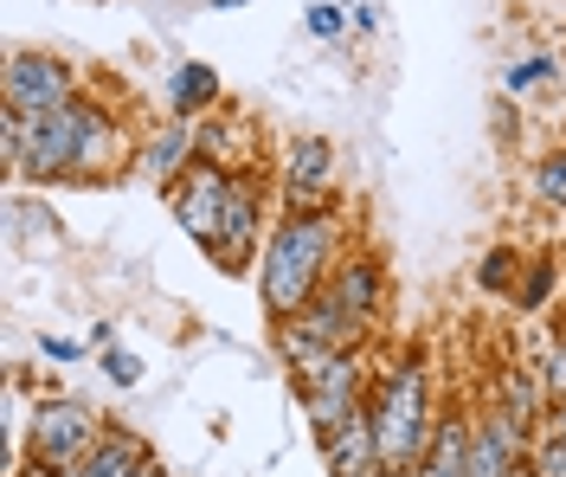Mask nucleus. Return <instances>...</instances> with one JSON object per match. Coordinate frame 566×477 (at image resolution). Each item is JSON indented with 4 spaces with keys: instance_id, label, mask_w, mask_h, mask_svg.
<instances>
[{
    "instance_id": "f257e3e1",
    "label": "nucleus",
    "mask_w": 566,
    "mask_h": 477,
    "mask_svg": "<svg viewBox=\"0 0 566 477\" xmlns=\"http://www.w3.org/2000/svg\"><path fill=\"white\" fill-rule=\"evenodd\" d=\"M342 258V214H283L258 252V297L271 310V323L303 317V303L328 284Z\"/></svg>"
},
{
    "instance_id": "f03ea898",
    "label": "nucleus",
    "mask_w": 566,
    "mask_h": 477,
    "mask_svg": "<svg viewBox=\"0 0 566 477\" xmlns=\"http://www.w3.org/2000/svg\"><path fill=\"white\" fill-rule=\"evenodd\" d=\"M367 419H374V439H380V465H387V471H419L424 452H431V433H438L431 381H424L419 355L387 362L380 374H374Z\"/></svg>"
},
{
    "instance_id": "7ed1b4c3",
    "label": "nucleus",
    "mask_w": 566,
    "mask_h": 477,
    "mask_svg": "<svg viewBox=\"0 0 566 477\" xmlns=\"http://www.w3.org/2000/svg\"><path fill=\"white\" fill-rule=\"evenodd\" d=\"M109 433V419L77 394H45L27 419V458L45 465H77L84 452H97V439Z\"/></svg>"
},
{
    "instance_id": "20e7f679",
    "label": "nucleus",
    "mask_w": 566,
    "mask_h": 477,
    "mask_svg": "<svg viewBox=\"0 0 566 477\" xmlns=\"http://www.w3.org/2000/svg\"><path fill=\"white\" fill-rule=\"evenodd\" d=\"M97 111V97L84 91L77 104L52 116H27V136H20V168L13 175H27V182H65L77 175V148H84V123Z\"/></svg>"
},
{
    "instance_id": "39448f33",
    "label": "nucleus",
    "mask_w": 566,
    "mask_h": 477,
    "mask_svg": "<svg viewBox=\"0 0 566 477\" xmlns=\"http://www.w3.org/2000/svg\"><path fill=\"white\" fill-rule=\"evenodd\" d=\"M84 91H77V72H71L59 52H13L7 59V72H0V104L20 116H52L77 104Z\"/></svg>"
},
{
    "instance_id": "423d86ee",
    "label": "nucleus",
    "mask_w": 566,
    "mask_h": 477,
    "mask_svg": "<svg viewBox=\"0 0 566 477\" xmlns=\"http://www.w3.org/2000/svg\"><path fill=\"white\" fill-rule=\"evenodd\" d=\"M258 239H271V232H264V182L251 168V175H232V200H226V220H219V239L207 246V258L219 271H245Z\"/></svg>"
},
{
    "instance_id": "0eeeda50",
    "label": "nucleus",
    "mask_w": 566,
    "mask_h": 477,
    "mask_svg": "<svg viewBox=\"0 0 566 477\" xmlns=\"http://www.w3.org/2000/svg\"><path fill=\"white\" fill-rule=\"evenodd\" d=\"M168 194V207H175V220L200 239V252H207L212 239H219V220H226V200H232V175L226 168H207V162H193L175 187H161Z\"/></svg>"
},
{
    "instance_id": "6e6552de",
    "label": "nucleus",
    "mask_w": 566,
    "mask_h": 477,
    "mask_svg": "<svg viewBox=\"0 0 566 477\" xmlns=\"http://www.w3.org/2000/svg\"><path fill=\"white\" fill-rule=\"evenodd\" d=\"M322 291L335 297L360 330H374V323L387 317V265H380L374 252H342Z\"/></svg>"
},
{
    "instance_id": "1a4fd4ad",
    "label": "nucleus",
    "mask_w": 566,
    "mask_h": 477,
    "mask_svg": "<svg viewBox=\"0 0 566 477\" xmlns=\"http://www.w3.org/2000/svg\"><path fill=\"white\" fill-rule=\"evenodd\" d=\"M522 465H528V433L502 406H483L470 419V471L463 477H515Z\"/></svg>"
},
{
    "instance_id": "9d476101",
    "label": "nucleus",
    "mask_w": 566,
    "mask_h": 477,
    "mask_svg": "<svg viewBox=\"0 0 566 477\" xmlns=\"http://www.w3.org/2000/svg\"><path fill=\"white\" fill-rule=\"evenodd\" d=\"M193 162L226 168V175H245L251 162H258V129H251V116L226 111V116L193 123Z\"/></svg>"
},
{
    "instance_id": "9b49d317",
    "label": "nucleus",
    "mask_w": 566,
    "mask_h": 477,
    "mask_svg": "<svg viewBox=\"0 0 566 477\" xmlns=\"http://www.w3.org/2000/svg\"><path fill=\"white\" fill-rule=\"evenodd\" d=\"M322 465H328V477H380L387 465H380V439H374V419L360 413V419H348V426H335V433H322L316 439Z\"/></svg>"
},
{
    "instance_id": "f8f14e48",
    "label": "nucleus",
    "mask_w": 566,
    "mask_h": 477,
    "mask_svg": "<svg viewBox=\"0 0 566 477\" xmlns=\"http://www.w3.org/2000/svg\"><path fill=\"white\" fill-rule=\"evenodd\" d=\"M136 168L142 175H155L161 187H175L187 168H193V123H161L155 136H142V148H136Z\"/></svg>"
},
{
    "instance_id": "ddd939ff",
    "label": "nucleus",
    "mask_w": 566,
    "mask_h": 477,
    "mask_svg": "<svg viewBox=\"0 0 566 477\" xmlns=\"http://www.w3.org/2000/svg\"><path fill=\"white\" fill-rule=\"evenodd\" d=\"M290 330H296V335H310L316 349H335V355H342V349H360V342H367V330H360V323H354V317H348V310H342V303H335L328 291L310 297V303H303V317H290Z\"/></svg>"
},
{
    "instance_id": "4468645a",
    "label": "nucleus",
    "mask_w": 566,
    "mask_h": 477,
    "mask_svg": "<svg viewBox=\"0 0 566 477\" xmlns=\"http://www.w3.org/2000/svg\"><path fill=\"white\" fill-rule=\"evenodd\" d=\"M148 465V439L129 433V426H109L97 452H84L77 465H65V477H136Z\"/></svg>"
},
{
    "instance_id": "2eb2a0df",
    "label": "nucleus",
    "mask_w": 566,
    "mask_h": 477,
    "mask_svg": "<svg viewBox=\"0 0 566 477\" xmlns=\"http://www.w3.org/2000/svg\"><path fill=\"white\" fill-rule=\"evenodd\" d=\"M219 72L212 65H200V59H187V65H175V77H168V116L175 123H207L212 111H219Z\"/></svg>"
},
{
    "instance_id": "dca6fc26",
    "label": "nucleus",
    "mask_w": 566,
    "mask_h": 477,
    "mask_svg": "<svg viewBox=\"0 0 566 477\" xmlns=\"http://www.w3.org/2000/svg\"><path fill=\"white\" fill-rule=\"evenodd\" d=\"M283 187L328 194L335 187V143L328 136H296V143L283 148Z\"/></svg>"
},
{
    "instance_id": "f3484780",
    "label": "nucleus",
    "mask_w": 566,
    "mask_h": 477,
    "mask_svg": "<svg viewBox=\"0 0 566 477\" xmlns=\"http://www.w3.org/2000/svg\"><path fill=\"white\" fill-rule=\"evenodd\" d=\"M116 162H129V143H123V129H116V116L97 104L91 123H84V148H77V182H91V175H104Z\"/></svg>"
},
{
    "instance_id": "a211bd4d",
    "label": "nucleus",
    "mask_w": 566,
    "mask_h": 477,
    "mask_svg": "<svg viewBox=\"0 0 566 477\" xmlns=\"http://www.w3.org/2000/svg\"><path fill=\"white\" fill-rule=\"evenodd\" d=\"M495 406L522 426V433H541V419H547V394H541V381H534V367H509L502 381H495Z\"/></svg>"
},
{
    "instance_id": "6ab92c4d",
    "label": "nucleus",
    "mask_w": 566,
    "mask_h": 477,
    "mask_svg": "<svg viewBox=\"0 0 566 477\" xmlns=\"http://www.w3.org/2000/svg\"><path fill=\"white\" fill-rule=\"evenodd\" d=\"M522 271H528V258L515 252V246H490V252L476 258V291L483 297H509V303H515Z\"/></svg>"
},
{
    "instance_id": "aec40b11",
    "label": "nucleus",
    "mask_w": 566,
    "mask_h": 477,
    "mask_svg": "<svg viewBox=\"0 0 566 477\" xmlns=\"http://www.w3.org/2000/svg\"><path fill=\"white\" fill-rule=\"evenodd\" d=\"M554 284H560V258H554V252L528 258V271H522V291H515V310L541 317V310H547V297H554Z\"/></svg>"
},
{
    "instance_id": "412c9836",
    "label": "nucleus",
    "mask_w": 566,
    "mask_h": 477,
    "mask_svg": "<svg viewBox=\"0 0 566 477\" xmlns=\"http://www.w3.org/2000/svg\"><path fill=\"white\" fill-rule=\"evenodd\" d=\"M528 187L541 207H566V148H547L541 162L528 168Z\"/></svg>"
},
{
    "instance_id": "4be33fe9",
    "label": "nucleus",
    "mask_w": 566,
    "mask_h": 477,
    "mask_svg": "<svg viewBox=\"0 0 566 477\" xmlns=\"http://www.w3.org/2000/svg\"><path fill=\"white\" fill-rule=\"evenodd\" d=\"M547 77H560V59H554V52H534V59H522V65L502 72V91L515 97V91H534V84H547Z\"/></svg>"
},
{
    "instance_id": "5701e85b",
    "label": "nucleus",
    "mask_w": 566,
    "mask_h": 477,
    "mask_svg": "<svg viewBox=\"0 0 566 477\" xmlns=\"http://www.w3.org/2000/svg\"><path fill=\"white\" fill-rule=\"evenodd\" d=\"M528 471L534 477H566V439H560V433H547V426H541V433L528 439Z\"/></svg>"
},
{
    "instance_id": "b1692460",
    "label": "nucleus",
    "mask_w": 566,
    "mask_h": 477,
    "mask_svg": "<svg viewBox=\"0 0 566 477\" xmlns=\"http://www.w3.org/2000/svg\"><path fill=\"white\" fill-rule=\"evenodd\" d=\"M348 27H354L348 7H335V0H316V7H310V33L316 39H342Z\"/></svg>"
},
{
    "instance_id": "393cba45",
    "label": "nucleus",
    "mask_w": 566,
    "mask_h": 477,
    "mask_svg": "<svg viewBox=\"0 0 566 477\" xmlns=\"http://www.w3.org/2000/svg\"><path fill=\"white\" fill-rule=\"evenodd\" d=\"M97 367H104L116 387H136V381H142V355H129V349H104V355H97Z\"/></svg>"
},
{
    "instance_id": "a878e982",
    "label": "nucleus",
    "mask_w": 566,
    "mask_h": 477,
    "mask_svg": "<svg viewBox=\"0 0 566 477\" xmlns=\"http://www.w3.org/2000/svg\"><path fill=\"white\" fill-rule=\"evenodd\" d=\"M39 355H45V362H77L84 349H77L71 335H39Z\"/></svg>"
},
{
    "instance_id": "bb28decb",
    "label": "nucleus",
    "mask_w": 566,
    "mask_h": 477,
    "mask_svg": "<svg viewBox=\"0 0 566 477\" xmlns=\"http://www.w3.org/2000/svg\"><path fill=\"white\" fill-rule=\"evenodd\" d=\"M541 426H547V433H560V439H566V401H554V406H547V419H541Z\"/></svg>"
},
{
    "instance_id": "cd10ccee",
    "label": "nucleus",
    "mask_w": 566,
    "mask_h": 477,
    "mask_svg": "<svg viewBox=\"0 0 566 477\" xmlns=\"http://www.w3.org/2000/svg\"><path fill=\"white\" fill-rule=\"evenodd\" d=\"M91 349H97V355H104V349H116V330H109V323H97V330H91Z\"/></svg>"
},
{
    "instance_id": "c85d7f7f",
    "label": "nucleus",
    "mask_w": 566,
    "mask_h": 477,
    "mask_svg": "<svg viewBox=\"0 0 566 477\" xmlns=\"http://www.w3.org/2000/svg\"><path fill=\"white\" fill-rule=\"evenodd\" d=\"M136 477H168V471H161V465H155V458H148V465H142V471Z\"/></svg>"
},
{
    "instance_id": "c756f323",
    "label": "nucleus",
    "mask_w": 566,
    "mask_h": 477,
    "mask_svg": "<svg viewBox=\"0 0 566 477\" xmlns=\"http://www.w3.org/2000/svg\"><path fill=\"white\" fill-rule=\"evenodd\" d=\"M212 7H245V0H212Z\"/></svg>"
},
{
    "instance_id": "7c9ffc66",
    "label": "nucleus",
    "mask_w": 566,
    "mask_h": 477,
    "mask_svg": "<svg viewBox=\"0 0 566 477\" xmlns=\"http://www.w3.org/2000/svg\"><path fill=\"white\" fill-rule=\"evenodd\" d=\"M387 477H419V471H387Z\"/></svg>"
},
{
    "instance_id": "2f4dec72",
    "label": "nucleus",
    "mask_w": 566,
    "mask_h": 477,
    "mask_svg": "<svg viewBox=\"0 0 566 477\" xmlns=\"http://www.w3.org/2000/svg\"><path fill=\"white\" fill-rule=\"evenodd\" d=\"M380 477H387V471H380Z\"/></svg>"
}]
</instances>
